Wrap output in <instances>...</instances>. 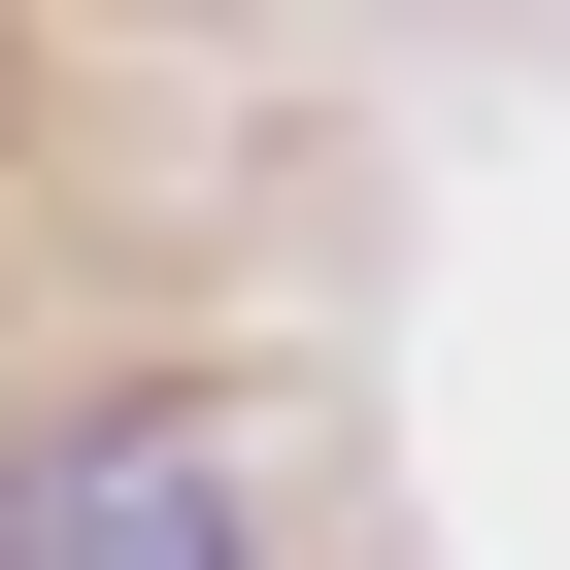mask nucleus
Returning a JSON list of instances; mask_svg holds the SVG:
<instances>
[{
    "label": "nucleus",
    "mask_w": 570,
    "mask_h": 570,
    "mask_svg": "<svg viewBox=\"0 0 570 570\" xmlns=\"http://www.w3.org/2000/svg\"><path fill=\"white\" fill-rule=\"evenodd\" d=\"M0 570H268V436L235 403H101L0 470Z\"/></svg>",
    "instance_id": "f257e3e1"
}]
</instances>
